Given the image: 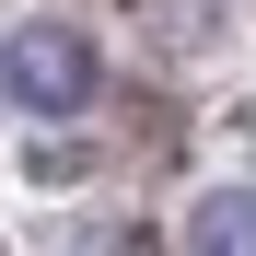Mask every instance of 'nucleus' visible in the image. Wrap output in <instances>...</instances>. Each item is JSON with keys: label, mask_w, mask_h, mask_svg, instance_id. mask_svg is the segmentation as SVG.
Returning <instances> with one entry per match:
<instances>
[{"label": "nucleus", "mask_w": 256, "mask_h": 256, "mask_svg": "<svg viewBox=\"0 0 256 256\" xmlns=\"http://www.w3.org/2000/svg\"><path fill=\"white\" fill-rule=\"evenodd\" d=\"M0 82H12V105H24V116H82V105L105 94V58H94V35H82V24L47 12V24H24V35H12Z\"/></svg>", "instance_id": "f257e3e1"}, {"label": "nucleus", "mask_w": 256, "mask_h": 256, "mask_svg": "<svg viewBox=\"0 0 256 256\" xmlns=\"http://www.w3.org/2000/svg\"><path fill=\"white\" fill-rule=\"evenodd\" d=\"M198 256H256V186H210L198 198V222H186Z\"/></svg>", "instance_id": "f03ea898"}, {"label": "nucleus", "mask_w": 256, "mask_h": 256, "mask_svg": "<svg viewBox=\"0 0 256 256\" xmlns=\"http://www.w3.org/2000/svg\"><path fill=\"white\" fill-rule=\"evenodd\" d=\"M94 256H163L152 233H94Z\"/></svg>", "instance_id": "7ed1b4c3"}]
</instances>
